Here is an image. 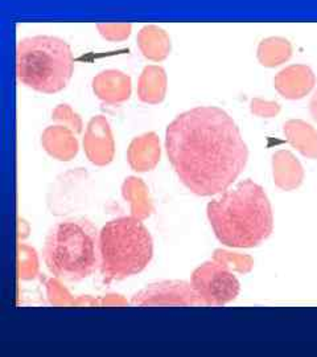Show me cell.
<instances>
[{
	"mask_svg": "<svg viewBox=\"0 0 317 357\" xmlns=\"http://www.w3.org/2000/svg\"><path fill=\"white\" fill-rule=\"evenodd\" d=\"M166 151L180 181L197 196L225 192L249 159L238 126L215 106H198L173 119L166 127Z\"/></svg>",
	"mask_w": 317,
	"mask_h": 357,
	"instance_id": "obj_1",
	"label": "cell"
},
{
	"mask_svg": "<svg viewBox=\"0 0 317 357\" xmlns=\"http://www.w3.org/2000/svg\"><path fill=\"white\" fill-rule=\"evenodd\" d=\"M206 214L215 237L229 248H256L273 230L271 203L265 190L250 178L211 201Z\"/></svg>",
	"mask_w": 317,
	"mask_h": 357,
	"instance_id": "obj_2",
	"label": "cell"
},
{
	"mask_svg": "<svg viewBox=\"0 0 317 357\" xmlns=\"http://www.w3.org/2000/svg\"><path fill=\"white\" fill-rule=\"evenodd\" d=\"M43 257L55 277L70 282L86 280L99 268V233L86 219L62 220L48 232Z\"/></svg>",
	"mask_w": 317,
	"mask_h": 357,
	"instance_id": "obj_3",
	"label": "cell"
},
{
	"mask_svg": "<svg viewBox=\"0 0 317 357\" xmlns=\"http://www.w3.org/2000/svg\"><path fill=\"white\" fill-rule=\"evenodd\" d=\"M152 255L151 235L134 216L114 219L99 232V273L105 283L142 273L151 262Z\"/></svg>",
	"mask_w": 317,
	"mask_h": 357,
	"instance_id": "obj_4",
	"label": "cell"
},
{
	"mask_svg": "<svg viewBox=\"0 0 317 357\" xmlns=\"http://www.w3.org/2000/svg\"><path fill=\"white\" fill-rule=\"evenodd\" d=\"M19 81L44 94L65 89L75 72L70 45L56 36H30L19 42L16 52Z\"/></svg>",
	"mask_w": 317,
	"mask_h": 357,
	"instance_id": "obj_5",
	"label": "cell"
},
{
	"mask_svg": "<svg viewBox=\"0 0 317 357\" xmlns=\"http://www.w3.org/2000/svg\"><path fill=\"white\" fill-rule=\"evenodd\" d=\"M191 283L204 306H225L238 297L241 290L234 271L214 259L200 265L193 271Z\"/></svg>",
	"mask_w": 317,
	"mask_h": 357,
	"instance_id": "obj_6",
	"label": "cell"
},
{
	"mask_svg": "<svg viewBox=\"0 0 317 357\" xmlns=\"http://www.w3.org/2000/svg\"><path fill=\"white\" fill-rule=\"evenodd\" d=\"M135 306H204L192 283L162 281L140 290L131 300Z\"/></svg>",
	"mask_w": 317,
	"mask_h": 357,
	"instance_id": "obj_7",
	"label": "cell"
},
{
	"mask_svg": "<svg viewBox=\"0 0 317 357\" xmlns=\"http://www.w3.org/2000/svg\"><path fill=\"white\" fill-rule=\"evenodd\" d=\"M82 145L86 158L91 163L104 167L113 162L115 155V140L106 117L95 116L90 119Z\"/></svg>",
	"mask_w": 317,
	"mask_h": 357,
	"instance_id": "obj_8",
	"label": "cell"
},
{
	"mask_svg": "<svg viewBox=\"0 0 317 357\" xmlns=\"http://www.w3.org/2000/svg\"><path fill=\"white\" fill-rule=\"evenodd\" d=\"M316 85V75L308 65L294 64L282 69L273 78L276 91L286 100L298 101L307 97Z\"/></svg>",
	"mask_w": 317,
	"mask_h": 357,
	"instance_id": "obj_9",
	"label": "cell"
},
{
	"mask_svg": "<svg viewBox=\"0 0 317 357\" xmlns=\"http://www.w3.org/2000/svg\"><path fill=\"white\" fill-rule=\"evenodd\" d=\"M91 88L98 100L107 104H123L130 100L131 77L117 69H107L95 75Z\"/></svg>",
	"mask_w": 317,
	"mask_h": 357,
	"instance_id": "obj_10",
	"label": "cell"
},
{
	"mask_svg": "<svg viewBox=\"0 0 317 357\" xmlns=\"http://www.w3.org/2000/svg\"><path fill=\"white\" fill-rule=\"evenodd\" d=\"M160 139L155 131L134 138L127 149V161L135 172L152 171L160 161Z\"/></svg>",
	"mask_w": 317,
	"mask_h": 357,
	"instance_id": "obj_11",
	"label": "cell"
},
{
	"mask_svg": "<svg viewBox=\"0 0 317 357\" xmlns=\"http://www.w3.org/2000/svg\"><path fill=\"white\" fill-rule=\"evenodd\" d=\"M76 133L64 126H49L41 135V146L46 154L60 162H69L78 154V140Z\"/></svg>",
	"mask_w": 317,
	"mask_h": 357,
	"instance_id": "obj_12",
	"label": "cell"
},
{
	"mask_svg": "<svg viewBox=\"0 0 317 357\" xmlns=\"http://www.w3.org/2000/svg\"><path fill=\"white\" fill-rule=\"evenodd\" d=\"M273 181L283 191H294L302 185L304 170L295 155L287 149H279L272 156Z\"/></svg>",
	"mask_w": 317,
	"mask_h": 357,
	"instance_id": "obj_13",
	"label": "cell"
},
{
	"mask_svg": "<svg viewBox=\"0 0 317 357\" xmlns=\"http://www.w3.org/2000/svg\"><path fill=\"white\" fill-rule=\"evenodd\" d=\"M136 44L143 57L153 62L164 61L172 51V42L168 32L155 24H147L140 28Z\"/></svg>",
	"mask_w": 317,
	"mask_h": 357,
	"instance_id": "obj_14",
	"label": "cell"
},
{
	"mask_svg": "<svg viewBox=\"0 0 317 357\" xmlns=\"http://www.w3.org/2000/svg\"><path fill=\"white\" fill-rule=\"evenodd\" d=\"M168 77L160 65H147L137 81V97L148 104H162L166 100Z\"/></svg>",
	"mask_w": 317,
	"mask_h": 357,
	"instance_id": "obj_15",
	"label": "cell"
},
{
	"mask_svg": "<svg viewBox=\"0 0 317 357\" xmlns=\"http://www.w3.org/2000/svg\"><path fill=\"white\" fill-rule=\"evenodd\" d=\"M283 131L288 143L308 159H317V130L302 119H289Z\"/></svg>",
	"mask_w": 317,
	"mask_h": 357,
	"instance_id": "obj_16",
	"label": "cell"
},
{
	"mask_svg": "<svg viewBox=\"0 0 317 357\" xmlns=\"http://www.w3.org/2000/svg\"><path fill=\"white\" fill-rule=\"evenodd\" d=\"M122 194L131 205V216L146 220L153 213V203L147 185L142 178H127L122 185Z\"/></svg>",
	"mask_w": 317,
	"mask_h": 357,
	"instance_id": "obj_17",
	"label": "cell"
},
{
	"mask_svg": "<svg viewBox=\"0 0 317 357\" xmlns=\"http://www.w3.org/2000/svg\"><path fill=\"white\" fill-rule=\"evenodd\" d=\"M294 46L286 37L271 36L263 39L257 49L259 64L265 68H276L292 57Z\"/></svg>",
	"mask_w": 317,
	"mask_h": 357,
	"instance_id": "obj_18",
	"label": "cell"
},
{
	"mask_svg": "<svg viewBox=\"0 0 317 357\" xmlns=\"http://www.w3.org/2000/svg\"><path fill=\"white\" fill-rule=\"evenodd\" d=\"M214 261L227 266L231 271H237L240 274H247L254 268V259L250 255L240 253H231L227 250H215L213 254Z\"/></svg>",
	"mask_w": 317,
	"mask_h": 357,
	"instance_id": "obj_19",
	"label": "cell"
},
{
	"mask_svg": "<svg viewBox=\"0 0 317 357\" xmlns=\"http://www.w3.org/2000/svg\"><path fill=\"white\" fill-rule=\"evenodd\" d=\"M97 30L102 39L110 43H121L133 33L131 23H98Z\"/></svg>",
	"mask_w": 317,
	"mask_h": 357,
	"instance_id": "obj_20",
	"label": "cell"
},
{
	"mask_svg": "<svg viewBox=\"0 0 317 357\" xmlns=\"http://www.w3.org/2000/svg\"><path fill=\"white\" fill-rule=\"evenodd\" d=\"M52 119L56 120L60 125H64V126L72 129L76 134L82 133V129H84L82 119L69 104H57L56 109L52 113Z\"/></svg>",
	"mask_w": 317,
	"mask_h": 357,
	"instance_id": "obj_21",
	"label": "cell"
},
{
	"mask_svg": "<svg viewBox=\"0 0 317 357\" xmlns=\"http://www.w3.org/2000/svg\"><path fill=\"white\" fill-rule=\"evenodd\" d=\"M37 257L33 249L27 245L19 246V277L21 280H32L37 273Z\"/></svg>",
	"mask_w": 317,
	"mask_h": 357,
	"instance_id": "obj_22",
	"label": "cell"
},
{
	"mask_svg": "<svg viewBox=\"0 0 317 357\" xmlns=\"http://www.w3.org/2000/svg\"><path fill=\"white\" fill-rule=\"evenodd\" d=\"M250 111L259 118H273L280 113V104L275 101L253 98L250 102Z\"/></svg>",
	"mask_w": 317,
	"mask_h": 357,
	"instance_id": "obj_23",
	"label": "cell"
},
{
	"mask_svg": "<svg viewBox=\"0 0 317 357\" xmlns=\"http://www.w3.org/2000/svg\"><path fill=\"white\" fill-rule=\"evenodd\" d=\"M309 113H311V117L312 119L317 122V90L315 91V94L312 95L311 98V102H309Z\"/></svg>",
	"mask_w": 317,
	"mask_h": 357,
	"instance_id": "obj_24",
	"label": "cell"
}]
</instances>
